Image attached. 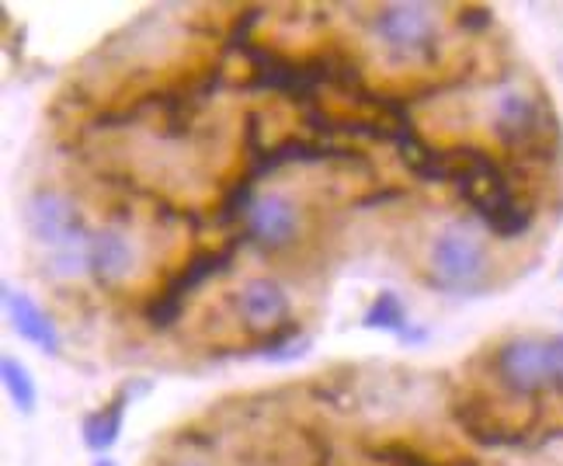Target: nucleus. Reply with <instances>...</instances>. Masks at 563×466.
<instances>
[{
  "mask_svg": "<svg viewBox=\"0 0 563 466\" xmlns=\"http://www.w3.org/2000/svg\"><path fill=\"white\" fill-rule=\"evenodd\" d=\"M452 154V185L460 199L484 220V226L501 241H515L532 226L536 209L515 196L508 171L487 151L473 143L449 146Z\"/></svg>",
  "mask_w": 563,
  "mask_h": 466,
  "instance_id": "1",
  "label": "nucleus"
},
{
  "mask_svg": "<svg viewBox=\"0 0 563 466\" xmlns=\"http://www.w3.org/2000/svg\"><path fill=\"white\" fill-rule=\"evenodd\" d=\"M494 136L505 143L515 157H556L560 130L550 104L526 91H508L494 104Z\"/></svg>",
  "mask_w": 563,
  "mask_h": 466,
  "instance_id": "2",
  "label": "nucleus"
},
{
  "mask_svg": "<svg viewBox=\"0 0 563 466\" xmlns=\"http://www.w3.org/2000/svg\"><path fill=\"white\" fill-rule=\"evenodd\" d=\"M244 241H247V233H236V237H230L223 247H216V251L212 247L195 251L191 258L146 300V307H143L146 324L157 328V331L175 328L181 321L185 307H188V296L199 289V286H206L209 279H216V275L230 271L233 254L244 247Z\"/></svg>",
  "mask_w": 563,
  "mask_h": 466,
  "instance_id": "3",
  "label": "nucleus"
},
{
  "mask_svg": "<svg viewBox=\"0 0 563 466\" xmlns=\"http://www.w3.org/2000/svg\"><path fill=\"white\" fill-rule=\"evenodd\" d=\"M487 271V247L463 223H449L435 233L428 251V279L431 286L463 292L473 289Z\"/></svg>",
  "mask_w": 563,
  "mask_h": 466,
  "instance_id": "4",
  "label": "nucleus"
},
{
  "mask_svg": "<svg viewBox=\"0 0 563 466\" xmlns=\"http://www.w3.org/2000/svg\"><path fill=\"white\" fill-rule=\"evenodd\" d=\"M373 32L394 59H428L439 42V18L428 4H386L373 18Z\"/></svg>",
  "mask_w": 563,
  "mask_h": 466,
  "instance_id": "5",
  "label": "nucleus"
},
{
  "mask_svg": "<svg viewBox=\"0 0 563 466\" xmlns=\"http://www.w3.org/2000/svg\"><path fill=\"white\" fill-rule=\"evenodd\" d=\"M25 226L32 237L38 244H46L49 251H63V247L91 237L77 213V206L63 192H56V188H38V192L25 202Z\"/></svg>",
  "mask_w": 563,
  "mask_h": 466,
  "instance_id": "6",
  "label": "nucleus"
},
{
  "mask_svg": "<svg viewBox=\"0 0 563 466\" xmlns=\"http://www.w3.org/2000/svg\"><path fill=\"white\" fill-rule=\"evenodd\" d=\"M494 373L501 379V387L532 397L553 384V363H550V342H536V337H515L505 342L494 355Z\"/></svg>",
  "mask_w": 563,
  "mask_h": 466,
  "instance_id": "7",
  "label": "nucleus"
},
{
  "mask_svg": "<svg viewBox=\"0 0 563 466\" xmlns=\"http://www.w3.org/2000/svg\"><path fill=\"white\" fill-rule=\"evenodd\" d=\"M236 313H241V321L251 334H272L275 328H282L289 317V296L282 289L275 279H265V275H257V279H247L241 289H236Z\"/></svg>",
  "mask_w": 563,
  "mask_h": 466,
  "instance_id": "8",
  "label": "nucleus"
},
{
  "mask_svg": "<svg viewBox=\"0 0 563 466\" xmlns=\"http://www.w3.org/2000/svg\"><path fill=\"white\" fill-rule=\"evenodd\" d=\"M292 237H296V206L278 192L257 196L247 213V241H254L265 251H282L292 244Z\"/></svg>",
  "mask_w": 563,
  "mask_h": 466,
  "instance_id": "9",
  "label": "nucleus"
},
{
  "mask_svg": "<svg viewBox=\"0 0 563 466\" xmlns=\"http://www.w3.org/2000/svg\"><path fill=\"white\" fill-rule=\"evenodd\" d=\"M136 265V251L125 241L122 230H95L88 244V271L101 289H115L129 279Z\"/></svg>",
  "mask_w": 563,
  "mask_h": 466,
  "instance_id": "10",
  "label": "nucleus"
},
{
  "mask_svg": "<svg viewBox=\"0 0 563 466\" xmlns=\"http://www.w3.org/2000/svg\"><path fill=\"white\" fill-rule=\"evenodd\" d=\"M4 307H8V317H11V328L25 337V342H32L46 355H59V331L53 324V317L42 310L29 292L4 286Z\"/></svg>",
  "mask_w": 563,
  "mask_h": 466,
  "instance_id": "11",
  "label": "nucleus"
},
{
  "mask_svg": "<svg viewBox=\"0 0 563 466\" xmlns=\"http://www.w3.org/2000/svg\"><path fill=\"white\" fill-rule=\"evenodd\" d=\"M452 418H456V425L473 442H481V446H487V450L515 446V442L522 439V432L508 429L505 421L490 411V400H484V397H460L456 404H452Z\"/></svg>",
  "mask_w": 563,
  "mask_h": 466,
  "instance_id": "12",
  "label": "nucleus"
},
{
  "mask_svg": "<svg viewBox=\"0 0 563 466\" xmlns=\"http://www.w3.org/2000/svg\"><path fill=\"white\" fill-rule=\"evenodd\" d=\"M129 400H133V393H129V384H125L115 390V397L108 400V404H101L98 411H91L88 418H84V446H88L91 453L104 456L119 442Z\"/></svg>",
  "mask_w": 563,
  "mask_h": 466,
  "instance_id": "13",
  "label": "nucleus"
},
{
  "mask_svg": "<svg viewBox=\"0 0 563 466\" xmlns=\"http://www.w3.org/2000/svg\"><path fill=\"white\" fill-rule=\"evenodd\" d=\"M0 376H4V387H8V393L14 400V408L21 414H32L35 400H38V390H35V379L25 369V363L14 358V355H4V358H0Z\"/></svg>",
  "mask_w": 563,
  "mask_h": 466,
  "instance_id": "14",
  "label": "nucleus"
},
{
  "mask_svg": "<svg viewBox=\"0 0 563 466\" xmlns=\"http://www.w3.org/2000/svg\"><path fill=\"white\" fill-rule=\"evenodd\" d=\"M365 328H379V331H394V334H407V307L400 303L397 292L383 289L376 300L369 303V310H365L362 317Z\"/></svg>",
  "mask_w": 563,
  "mask_h": 466,
  "instance_id": "15",
  "label": "nucleus"
},
{
  "mask_svg": "<svg viewBox=\"0 0 563 466\" xmlns=\"http://www.w3.org/2000/svg\"><path fill=\"white\" fill-rule=\"evenodd\" d=\"M254 178H247V175H241L236 178L230 188H227V196L220 199V206H216V217H212V223L216 226H230V223H236L241 217H247L251 213V206H254Z\"/></svg>",
  "mask_w": 563,
  "mask_h": 466,
  "instance_id": "16",
  "label": "nucleus"
},
{
  "mask_svg": "<svg viewBox=\"0 0 563 466\" xmlns=\"http://www.w3.org/2000/svg\"><path fill=\"white\" fill-rule=\"evenodd\" d=\"M262 14H265V8H244L241 14H236V21H233V29L227 32V42H223V53H230V49H247L251 46V29L262 21Z\"/></svg>",
  "mask_w": 563,
  "mask_h": 466,
  "instance_id": "17",
  "label": "nucleus"
},
{
  "mask_svg": "<svg viewBox=\"0 0 563 466\" xmlns=\"http://www.w3.org/2000/svg\"><path fill=\"white\" fill-rule=\"evenodd\" d=\"M490 21H494V14L487 8H463L460 11V29H466V32H481L490 25Z\"/></svg>",
  "mask_w": 563,
  "mask_h": 466,
  "instance_id": "18",
  "label": "nucleus"
},
{
  "mask_svg": "<svg viewBox=\"0 0 563 466\" xmlns=\"http://www.w3.org/2000/svg\"><path fill=\"white\" fill-rule=\"evenodd\" d=\"M550 363H553V387L563 390V334L550 342Z\"/></svg>",
  "mask_w": 563,
  "mask_h": 466,
  "instance_id": "19",
  "label": "nucleus"
},
{
  "mask_svg": "<svg viewBox=\"0 0 563 466\" xmlns=\"http://www.w3.org/2000/svg\"><path fill=\"white\" fill-rule=\"evenodd\" d=\"M95 466H115V463H112V459H104V456H101V459H95Z\"/></svg>",
  "mask_w": 563,
  "mask_h": 466,
  "instance_id": "20",
  "label": "nucleus"
},
{
  "mask_svg": "<svg viewBox=\"0 0 563 466\" xmlns=\"http://www.w3.org/2000/svg\"><path fill=\"white\" fill-rule=\"evenodd\" d=\"M178 466H202V463H178Z\"/></svg>",
  "mask_w": 563,
  "mask_h": 466,
  "instance_id": "21",
  "label": "nucleus"
},
{
  "mask_svg": "<svg viewBox=\"0 0 563 466\" xmlns=\"http://www.w3.org/2000/svg\"><path fill=\"white\" fill-rule=\"evenodd\" d=\"M560 74H563V70H560Z\"/></svg>",
  "mask_w": 563,
  "mask_h": 466,
  "instance_id": "22",
  "label": "nucleus"
}]
</instances>
